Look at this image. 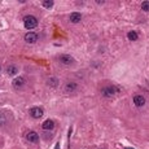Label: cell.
Masks as SVG:
<instances>
[{
  "instance_id": "cell-13",
  "label": "cell",
  "mask_w": 149,
  "mask_h": 149,
  "mask_svg": "<svg viewBox=\"0 0 149 149\" xmlns=\"http://www.w3.org/2000/svg\"><path fill=\"white\" fill-rule=\"evenodd\" d=\"M127 38H128V40H131V42H135V40H137V38H139V34H137L136 31H128Z\"/></svg>"
},
{
  "instance_id": "cell-6",
  "label": "cell",
  "mask_w": 149,
  "mask_h": 149,
  "mask_svg": "<svg viewBox=\"0 0 149 149\" xmlns=\"http://www.w3.org/2000/svg\"><path fill=\"white\" fill-rule=\"evenodd\" d=\"M60 62L64 65H70L74 62V59L70 54H61V56H60Z\"/></svg>"
},
{
  "instance_id": "cell-7",
  "label": "cell",
  "mask_w": 149,
  "mask_h": 149,
  "mask_svg": "<svg viewBox=\"0 0 149 149\" xmlns=\"http://www.w3.org/2000/svg\"><path fill=\"white\" fill-rule=\"evenodd\" d=\"M26 139L29 140L30 143H38V140H39V135H38L35 131H30V132L26 134Z\"/></svg>"
},
{
  "instance_id": "cell-17",
  "label": "cell",
  "mask_w": 149,
  "mask_h": 149,
  "mask_svg": "<svg viewBox=\"0 0 149 149\" xmlns=\"http://www.w3.org/2000/svg\"><path fill=\"white\" fill-rule=\"evenodd\" d=\"M5 122H7V118H5L4 114H0V126L5 125Z\"/></svg>"
},
{
  "instance_id": "cell-12",
  "label": "cell",
  "mask_w": 149,
  "mask_h": 149,
  "mask_svg": "<svg viewBox=\"0 0 149 149\" xmlns=\"http://www.w3.org/2000/svg\"><path fill=\"white\" fill-rule=\"evenodd\" d=\"M43 130H53L54 128V122L52 119H47L46 122L42 125Z\"/></svg>"
},
{
  "instance_id": "cell-4",
  "label": "cell",
  "mask_w": 149,
  "mask_h": 149,
  "mask_svg": "<svg viewBox=\"0 0 149 149\" xmlns=\"http://www.w3.org/2000/svg\"><path fill=\"white\" fill-rule=\"evenodd\" d=\"M25 42L31 43V44L38 42V34L37 32H27V34L25 35Z\"/></svg>"
},
{
  "instance_id": "cell-16",
  "label": "cell",
  "mask_w": 149,
  "mask_h": 149,
  "mask_svg": "<svg viewBox=\"0 0 149 149\" xmlns=\"http://www.w3.org/2000/svg\"><path fill=\"white\" fill-rule=\"evenodd\" d=\"M42 5L44 8H52L53 7V1H43Z\"/></svg>"
},
{
  "instance_id": "cell-10",
  "label": "cell",
  "mask_w": 149,
  "mask_h": 149,
  "mask_svg": "<svg viewBox=\"0 0 149 149\" xmlns=\"http://www.w3.org/2000/svg\"><path fill=\"white\" fill-rule=\"evenodd\" d=\"M18 73V68L16 65H8L7 66V74L8 75H16Z\"/></svg>"
},
{
  "instance_id": "cell-15",
  "label": "cell",
  "mask_w": 149,
  "mask_h": 149,
  "mask_svg": "<svg viewBox=\"0 0 149 149\" xmlns=\"http://www.w3.org/2000/svg\"><path fill=\"white\" fill-rule=\"evenodd\" d=\"M141 9L144 10V12H149V1L148 0H145V1L141 3Z\"/></svg>"
},
{
  "instance_id": "cell-2",
  "label": "cell",
  "mask_w": 149,
  "mask_h": 149,
  "mask_svg": "<svg viewBox=\"0 0 149 149\" xmlns=\"http://www.w3.org/2000/svg\"><path fill=\"white\" fill-rule=\"evenodd\" d=\"M118 91H119V88L118 87L110 86V87H105V88L101 90V95L105 96V97H112V96H114L115 93H118Z\"/></svg>"
},
{
  "instance_id": "cell-5",
  "label": "cell",
  "mask_w": 149,
  "mask_h": 149,
  "mask_svg": "<svg viewBox=\"0 0 149 149\" xmlns=\"http://www.w3.org/2000/svg\"><path fill=\"white\" fill-rule=\"evenodd\" d=\"M26 83V79L23 78V77H18V78H16L14 81H13V87L16 88V90H18V88H22Z\"/></svg>"
},
{
  "instance_id": "cell-14",
  "label": "cell",
  "mask_w": 149,
  "mask_h": 149,
  "mask_svg": "<svg viewBox=\"0 0 149 149\" xmlns=\"http://www.w3.org/2000/svg\"><path fill=\"white\" fill-rule=\"evenodd\" d=\"M57 83H59V81H57L56 78H49L48 79V86H51V87H56Z\"/></svg>"
},
{
  "instance_id": "cell-11",
  "label": "cell",
  "mask_w": 149,
  "mask_h": 149,
  "mask_svg": "<svg viewBox=\"0 0 149 149\" xmlns=\"http://www.w3.org/2000/svg\"><path fill=\"white\" fill-rule=\"evenodd\" d=\"M81 20H82L81 13L74 12V13H71L70 14V21L73 22V23H78V22H81Z\"/></svg>"
},
{
  "instance_id": "cell-1",
  "label": "cell",
  "mask_w": 149,
  "mask_h": 149,
  "mask_svg": "<svg viewBox=\"0 0 149 149\" xmlns=\"http://www.w3.org/2000/svg\"><path fill=\"white\" fill-rule=\"evenodd\" d=\"M23 23H25V27H26L27 30H31V29H35V27L38 26V20H37V17H34V16H26V17L23 18Z\"/></svg>"
},
{
  "instance_id": "cell-18",
  "label": "cell",
  "mask_w": 149,
  "mask_h": 149,
  "mask_svg": "<svg viewBox=\"0 0 149 149\" xmlns=\"http://www.w3.org/2000/svg\"><path fill=\"white\" fill-rule=\"evenodd\" d=\"M0 70H1V68H0Z\"/></svg>"
},
{
  "instance_id": "cell-9",
  "label": "cell",
  "mask_w": 149,
  "mask_h": 149,
  "mask_svg": "<svg viewBox=\"0 0 149 149\" xmlns=\"http://www.w3.org/2000/svg\"><path fill=\"white\" fill-rule=\"evenodd\" d=\"M65 92L66 93H71V92H74V91L77 90V83H74V82H69V83H66L65 84Z\"/></svg>"
},
{
  "instance_id": "cell-3",
  "label": "cell",
  "mask_w": 149,
  "mask_h": 149,
  "mask_svg": "<svg viewBox=\"0 0 149 149\" xmlns=\"http://www.w3.org/2000/svg\"><path fill=\"white\" fill-rule=\"evenodd\" d=\"M30 115H31L32 118H35V119H38V118H40L43 115V109L42 108H38V106L31 108V109H30Z\"/></svg>"
},
{
  "instance_id": "cell-8",
  "label": "cell",
  "mask_w": 149,
  "mask_h": 149,
  "mask_svg": "<svg viewBox=\"0 0 149 149\" xmlns=\"http://www.w3.org/2000/svg\"><path fill=\"white\" fill-rule=\"evenodd\" d=\"M134 104L136 106H144L145 105V97L144 96H141V95H136V96H134Z\"/></svg>"
}]
</instances>
